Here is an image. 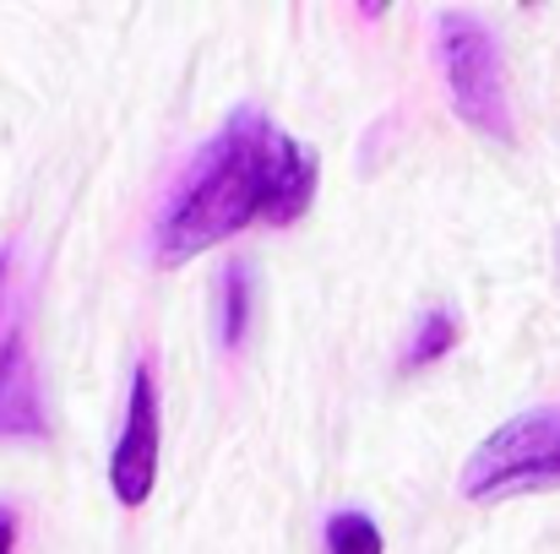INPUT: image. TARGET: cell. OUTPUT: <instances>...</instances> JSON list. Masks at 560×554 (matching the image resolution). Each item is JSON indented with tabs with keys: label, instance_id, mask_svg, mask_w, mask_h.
I'll return each mask as SVG.
<instances>
[{
	"label": "cell",
	"instance_id": "cell-8",
	"mask_svg": "<svg viewBox=\"0 0 560 554\" xmlns=\"http://www.w3.org/2000/svg\"><path fill=\"white\" fill-rule=\"evenodd\" d=\"M322 539H327V554H381L386 550V539H381L371 511H332Z\"/></svg>",
	"mask_w": 560,
	"mask_h": 554
},
{
	"label": "cell",
	"instance_id": "cell-4",
	"mask_svg": "<svg viewBox=\"0 0 560 554\" xmlns=\"http://www.w3.org/2000/svg\"><path fill=\"white\" fill-rule=\"evenodd\" d=\"M44 435V391L27 349V288L16 250H0V440Z\"/></svg>",
	"mask_w": 560,
	"mask_h": 554
},
{
	"label": "cell",
	"instance_id": "cell-2",
	"mask_svg": "<svg viewBox=\"0 0 560 554\" xmlns=\"http://www.w3.org/2000/svg\"><path fill=\"white\" fill-rule=\"evenodd\" d=\"M560 484V408H528L490 429L474 457L463 462V500H501V495H534Z\"/></svg>",
	"mask_w": 560,
	"mask_h": 554
},
{
	"label": "cell",
	"instance_id": "cell-6",
	"mask_svg": "<svg viewBox=\"0 0 560 554\" xmlns=\"http://www.w3.org/2000/svg\"><path fill=\"white\" fill-rule=\"evenodd\" d=\"M250 294H256V278L245 261H229L223 278H218V343L223 349H240L245 343V327H250Z\"/></svg>",
	"mask_w": 560,
	"mask_h": 554
},
{
	"label": "cell",
	"instance_id": "cell-7",
	"mask_svg": "<svg viewBox=\"0 0 560 554\" xmlns=\"http://www.w3.org/2000/svg\"><path fill=\"white\" fill-rule=\"evenodd\" d=\"M452 349H457V316H452L446 305H430V310L419 316L413 338H408L402 369H424V365H435V359H446Z\"/></svg>",
	"mask_w": 560,
	"mask_h": 554
},
{
	"label": "cell",
	"instance_id": "cell-3",
	"mask_svg": "<svg viewBox=\"0 0 560 554\" xmlns=\"http://www.w3.org/2000/svg\"><path fill=\"white\" fill-rule=\"evenodd\" d=\"M435 55H441V76L452 93V109L468 131L490 137V142H512V104H506V66H501V44L495 33L468 16V11H441L435 22Z\"/></svg>",
	"mask_w": 560,
	"mask_h": 554
},
{
	"label": "cell",
	"instance_id": "cell-9",
	"mask_svg": "<svg viewBox=\"0 0 560 554\" xmlns=\"http://www.w3.org/2000/svg\"><path fill=\"white\" fill-rule=\"evenodd\" d=\"M0 554H16V511L0 506Z\"/></svg>",
	"mask_w": 560,
	"mask_h": 554
},
{
	"label": "cell",
	"instance_id": "cell-5",
	"mask_svg": "<svg viewBox=\"0 0 560 554\" xmlns=\"http://www.w3.org/2000/svg\"><path fill=\"white\" fill-rule=\"evenodd\" d=\"M153 479H159V386H153V369L137 365L131 369L126 429H120L115 457H109L115 500H120V506H142V500L153 495Z\"/></svg>",
	"mask_w": 560,
	"mask_h": 554
},
{
	"label": "cell",
	"instance_id": "cell-1",
	"mask_svg": "<svg viewBox=\"0 0 560 554\" xmlns=\"http://www.w3.org/2000/svg\"><path fill=\"white\" fill-rule=\"evenodd\" d=\"M316 201V153L272 126V115L240 104L223 131L190 158L180 190L159 217V261L180 267L190 256L234 239L250 223L289 228Z\"/></svg>",
	"mask_w": 560,
	"mask_h": 554
}]
</instances>
